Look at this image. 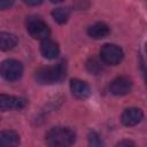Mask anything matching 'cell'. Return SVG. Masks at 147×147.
<instances>
[{
    "label": "cell",
    "mask_w": 147,
    "mask_h": 147,
    "mask_svg": "<svg viewBox=\"0 0 147 147\" xmlns=\"http://www.w3.org/2000/svg\"><path fill=\"white\" fill-rule=\"evenodd\" d=\"M75 139V132L64 126L52 127L46 134V144L48 147H71Z\"/></svg>",
    "instance_id": "cell-1"
},
{
    "label": "cell",
    "mask_w": 147,
    "mask_h": 147,
    "mask_svg": "<svg viewBox=\"0 0 147 147\" xmlns=\"http://www.w3.org/2000/svg\"><path fill=\"white\" fill-rule=\"evenodd\" d=\"M65 71H67L65 63L60 62L56 65L39 68L34 74V78L39 84L51 85V84L60 83L65 77Z\"/></svg>",
    "instance_id": "cell-2"
},
{
    "label": "cell",
    "mask_w": 147,
    "mask_h": 147,
    "mask_svg": "<svg viewBox=\"0 0 147 147\" xmlns=\"http://www.w3.org/2000/svg\"><path fill=\"white\" fill-rule=\"evenodd\" d=\"M26 30L29 32V34L38 40H46L49 37V28L48 25L40 18L37 16H31L28 17L26 20Z\"/></svg>",
    "instance_id": "cell-3"
},
{
    "label": "cell",
    "mask_w": 147,
    "mask_h": 147,
    "mask_svg": "<svg viewBox=\"0 0 147 147\" xmlns=\"http://www.w3.org/2000/svg\"><path fill=\"white\" fill-rule=\"evenodd\" d=\"M22 74H23V65L17 60L8 59L0 63V76L8 82H14L20 79Z\"/></svg>",
    "instance_id": "cell-4"
},
{
    "label": "cell",
    "mask_w": 147,
    "mask_h": 147,
    "mask_svg": "<svg viewBox=\"0 0 147 147\" xmlns=\"http://www.w3.org/2000/svg\"><path fill=\"white\" fill-rule=\"evenodd\" d=\"M124 57L122 48L114 44H105L100 49V59L103 63L109 65L118 64Z\"/></svg>",
    "instance_id": "cell-5"
},
{
    "label": "cell",
    "mask_w": 147,
    "mask_h": 147,
    "mask_svg": "<svg viewBox=\"0 0 147 147\" xmlns=\"http://www.w3.org/2000/svg\"><path fill=\"white\" fill-rule=\"evenodd\" d=\"M132 88V80L129 77L119 76L111 80L109 85V90L114 95H125Z\"/></svg>",
    "instance_id": "cell-6"
},
{
    "label": "cell",
    "mask_w": 147,
    "mask_h": 147,
    "mask_svg": "<svg viewBox=\"0 0 147 147\" xmlns=\"http://www.w3.org/2000/svg\"><path fill=\"white\" fill-rule=\"evenodd\" d=\"M26 105V100L20 96L0 94V110H14L22 109Z\"/></svg>",
    "instance_id": "cell-7"
},
{
    "label": "cell",
    "mask_w": 147,
    "mask_h": 147,
    "mask_svg": "<svg viewBox=\"0 0 147 147\" xmlns=\"http://www.w3.org/2000/svg\"><path fill=\"white\" fill-rule=\"evenodd\" d=\"M142 117H144V113L140 108L130 107L122 113L121 121L125 126H134L141 122Z\"/></svg>",
    "instance_id": "cell-8"
},
{
    "label": "cell",
    "mask_w": 147,
    "mask_h": 147,
    "mask_svg": "<svg viewBox=\"0 0 147 147\" xmlns=\"http://www.w3.org/2000/svg\"><path fill=\"white\" fill-rule=\"evenodd\" d=\"M70 91L74 96H76L77 99H82V100L88 98L91 94L90 86L80 79H71L70 80Z\"/></svg>",
    "instance_id": "cell-9"
},
{
    "label": "cell",
    "mask_w": 147,
    "mask_h": 147,
    "mask_svg": "<svg viewBox=\"0 0 147 147\" xmlns=\"http://www.w3.org/2000/svg\"><path fill=\"white\" fill-rule=\"evenodd\" d=\"M20 136L15 131L3 130L0 131V147H18Z\"/></svg>",
    "instance_id": "cell-10"
},
{
    "label": "cell",
    "mask_w": 147,
    "mask_h": 147,
    "mask_svg": "<svg viewBox=\"0 0 147 147\" xmlns=\"http://www.w3.org/2000/svg\"><path fill=\"white\" fill-rule=\"evenodd\" d=\"M40 51H41V54L46 59H55L60 53V47L55 41L51 39H46L41 41Z\"/></svg>",
    "instance_id": "cell-11"
},
{
    "label": "cell",
    "mask_w": 147,
    "mask_h": 147,
    "mask_svg": "<svg viewBox=\"0 0 147 147\" xmlns=\"http://www.w3.org/2000/svg\"><path fill=\"white\" fill-rule=\"evenodd\" d=\"M109 28L103 22H98L87 29V34L93 39H101L109 34Z\"/></svg>",
    "instance_id": "cell-12"
},
{
    "label": "cell",
    "mask_w": 147,
    "mask_h": 147,
    "mask_svg": "<svg viewBox=\"0 0 147 147\" xmlns=\"http://www.w3.org/2000/svg\"><path fill=\"white\" fill-rule=\"evenodd\" d=\"M17 45V37L9 32H0V49L10 51Z\"/></svg>",
    "instance_id": "cell-13"
},
{
    "label": "cell",
    "mask_w": 147,
    "mask_h": 147,
    "mask_svg": "<svg viewBox=\"0 0 147 147\" xmlns=\"http://www.w3.org/2000/svg\"><path fill=\"white\" fill-rule=\"evenodd\" d=\"M70 16V11L68 8L65 7H57L52 11V17L54 18L55 22H57L59 24H64L67 23L68 18Z\"/></svg>",
    "instance_id": "cell-14"
},
{
    "label": "cell",
    "mask_w": 147,
    "mask_h": 147,
    "mask_svg": "<svg viewBox=\"0 0 147 147\" xmlns=\"http://www.w3.org/2000/svg\"><path fill=\"white\" fill-rule=\"evenodd\" d=\"M86 69L93 75H98L102 71V62L96 57H90L86 62Z\"/></svg>",
    "instance_id": "cell-15"
},
{
    "label": "cell",
    "mask_w": 147,
    "mask_h": 147,
    "mask_svg": "<svg viewBox=\"0 0 147 147\" xmlns=\"http://www.w3.org/2000/svg\"><path fill=\"white\" fill-rule=\"evenodd\" d=\"M87 140H88L90 147H105V142H103L102 138L95 131H90V133L87 136Z\"/></svg>",
    "instance_id": "cell-16"
},
{
    "label": "cell",
    "mask_w": 147,
    "mask_h": 147,
    "mask_svg": "<svg viewBox=\"0 0 147 147\" xmlns=\"http://www.w3.org/2000/svg\"><path fill=\"white\" fill-rule=\"evenodd\" d=\"M116 147H137V146H136V144H134L133 141H131V140H122V141H119V142L117 144Z\"/></svg>",
    "instance_id": "cell-17"
},
{
    "label": "cell",
    "mask_w": 147,
    "mask_h": 147,
    "mask_svg": "<svg viewBox=\"0 0 147 147\" xmlns=\"http://www.w3.org/2000/svg\"><path fill=\"white\" fill-rule=\"evenodd\" d=\"M13 5H14L13 1H3V0H0V9H8Z\"/></svg>",
    "instance_id": "cell-18"
},
{
    "label": "cell",
    "mask_w": 147,
    "mask_h": 147,
    "mask_svg": "<svg viewBox=\"0 0 147 147\" xmlns=\"http://www.w3.org/2000/svg\"><path fill=\"white\" fill-rule=\"evenodd\" d=\"M25 3L29 5V6H38V5H41L42 1L41 0H38V1H25Z\"/></svg>",
    "instance_id": "cell-19"
}]
</instances>
